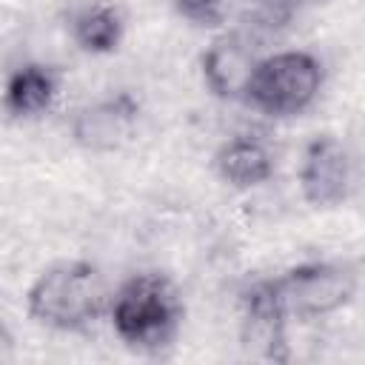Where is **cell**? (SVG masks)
I'll return each instance as SVG.
<instances>
[{
    "instance_id": "cell-1",
    "label": "cell",
    "mask_w": 365,
    "mask_h": 365,
    "mask_svg": "<svg viewBox=\"0 0 365 365\" xmlns=\"http://www.w3.org/2000/svg\"><path fill=\"white\" fill-rule=\"evenodd\" d=\"M106 302V282L97 265L66 259L48 265L26 291V311L40 325L57 331L88 328Z\"/></svg>"
},
{
    "instance_id": "cell-2",
    "label": "cell",
    "mask_w": 365,
    "mask_h": 365,
    "mask_svg": "<svg viewBox=\"0 0 365 365\" xmlns=\"http://www.w3.org/2000/svg\"><path fill=\"white\" fill-rule=\"evenodd\" d=\"M182 305L174 285L163 274H134L111 302V325L117 336L143 351L168 345L180 328Z\"/></svg>"
},
{
    "instance_id": "cell-3",
    "label": "cell",
    "mask_w": 365,
    "mask_h": 365,
    "mask_svg": "<svg viewBox=\"0 0 365 365\" xmlns=\"http://www.w3.org/2000/svg\"><path fill=\"white\" fill-rule=\"evenodd\" d=\"M322 86V66L308 51H277L257 60L245 83L242 100L254 108L285 117L308 108Z\"/></svg>"
},
{
    "instance_id": "cell-4",
    "label": "cell",
    "mask_w": 365,
    "mask_h": 365,
    "mask_svg": "<svg viewBox=\"0 0 365 365\" xmlns=\"http://www.w3.org/2000/svg\"><path fill=\"white\" fill-rule=\"evenodd\" d=\"M277 288L288 314L297 317H328L345 308L356 294V274L342 262H302L288 268Z\"/></svg>"
},
{
    "instance_id": "cell-5",
    "label": "cell",
    "mask_w": 365,
    "mask_h": 365,
    "mask_svg": "<svg viewBox=\"0 0 365 365\" xmlns=\"http://www.w3.org/2000/svg\"><path fill=\"white\" fill-rule=\"evenodd\" d=\"M302 197L317 208L339 205L351 194V154L334 134H317L299 165Z\"/></svg>"
},
{
    "instance_id": "cell-6",
    "label": "cell",
    "mask_w": 365,
    "mask_h": 365,
    "mask_svg": "<svg viewBox=\"0 0 365 365\" xmlns=\"http://www.w3.org/2000/svg\"><path fill=\"white\" fill-rule=\"evenodd\" d=\"M288 308L277 288V279H257L242 297V342L254 348L257 356L285 362L288 336H285Z\"/></svg>"
},
{
    "instance_id": "cell-7",
    "label": "cell",
    "mask_w": 365,
    "mask_h": 365,
    "mask_svg": "<svg viewBox=\"0 0 365 365\" xmlns=\"http://www.w3.org/2000/svg\"><path fill=\"white\" fill-rule=\"evenodd\" d=\"M137 117L140 100L131 91H117L80 108L71 120V137L86 151H114L128 140Z\"/></svg>"
},
{
    "instance_id": "cell-8",
    "label": "cell",
    "mask_w": 365,
    "mask_h": 365,
    "mask_svg": "<svg viewBox=\"0 0 365 365\" xmlns=\"http://www.w3.org/2000/svg\"><path fill=\"white\" fill-rule=\"evenodd\" d=\"M254 48L240 31H225L202 51V80L220 100H240L254 68Z\"/></svg>"
},
{
    "instance_id": "cell-9",
    "label": "cell",
    "mask_w": 365,
    "mask_h": 365,
    "mask_svg": "<svg viewBox=\"0 0 365 365\" xmlns=\"http://www.w3.org/2000/svg\"><path fill=\"white\" fill-rule=\"evenodd\" d=\"M57 97V74L43 63H23L3 86V108L11 117H37Z\"/></svg>"
},
{
    "instance_id": "cell-10",
    "label": "cell",
    "mask_w": 365,
    "mask_h": 365,
    "mask_svg": "<svg viewBox=\"0 0 365 365\" xmlns=\"http://www.w3.org/2000/svg\"><path fill=\"white\" fill-rule=\"evenodd\" d=\"M217 171L225 182L234 188H254L262 185L274 174V157L271 151L254 140V137H234L222 143V148L214 157Z\"/></svg>"
},
{
    "instance_id": "cell-11",
    "label": "cell",
    "mask_w": 365,
    "mask_h": 365,
    "mask_svg": "<svg viewBox=\"0 0 365 365\" xmlns=\"http://www.w3.org/2000/svg\"><path fill=\"white\" fill-rule=\"evenodd\" d=\"M71 37L88 54H111L125 31L123 11L108 0H94L71 14Z\"/></svg>"
},
{
    "instance_id": "cell-12",
    "label": "cell",
    "mask_w": 365,
    "mask_h": 365,
    "mask_svg": "<svg viewBox=\"0 0 365 365\" xmlns=\"http://www.w3.org/2000/svg\"><path fill=\"white\" fill-rule=\"evenodd\" d=\"M174 11L197 29H217L225 20V0H174Z\"/></svg>"
},
{
    "instance_id": "cell-13",
    "label": "cell",
    "mask_w": 365,
    "mask_h": 365,
    "mask_svg": "<svg viewBox=\"0 0 365 365\" xmlns=\"http://www.w3.org/2000/svg\"><path fill=\"white\" fill-rule=\"evenodd\" d=\"M11 356H14V336H11L9 325L0 319V362H6Z\"/></svg>"
}]
</instances>
